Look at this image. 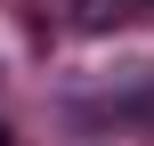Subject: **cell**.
Segmentation results:
<instances>
[{"mask_svg": "<svg viewBox=\"0 0 154 146\" xmlns=\"http://www.w3.org/2000/svg\"><path fill=\"white\" fill-rule=\"evenodd\" d=\"M65 8H73V24H81V33H106V24L130 8V0H65Z\"/></svg>", "mask_w": 154, "mask_h": 146, "instance_id": "6da1fadb", "label": "cell"}, {"mask_svg": "<svg viewBox=\"0 0 154 146\" xmlns=\"http://www.w3.org/2000/svg\"><path fill=\"white\" fill-rule=\"evenodd\" d=\"M0 146H8V130H0Z\"/></svg>", "mask_w": 154, "mask_h": 146, "instance_id": "7a4b0ae2", "label": "cell"}]
</instances>
